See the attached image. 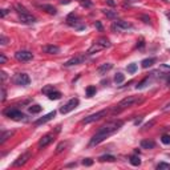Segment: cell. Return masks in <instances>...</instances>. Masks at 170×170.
I'll list each match as a JSON object with an SVG mask.
<instances>
[{
    "instance_id": "24",
    "label": "cell",
    "mask_w": 170,
    "mask_h": 170,
    "mask_svg": "<svg viewBox=\"0 0 170 170\" xmlns=\"http://www.w3.org/2000/svg\"><path fill=\"white\" fill-rule=\"evenodd\" d=\"M48 98L49 100H60L61 98V93L58 92V90H53V92H50L48 94Z\"/></svg>"
},
{
    "instance_id": "3",
    "label": "cell",
    "mask_w": 170,
    "mask_h": 170,
    "mask_svg": "<svg viewBox=\"0 0 170 170\" xmlns=\"http://www.w3.org/2000/svg\"><path fill=\"white\" fill-rule=\"evenodd\" d=\"M135 102H138V97H135V96H127L125 97L124 100H121L120 102H118V105H117V108L113 109V112L114 113H118L120 110H122V109L127 108V106H131L133 104H135Z\"/></svg>"
},
{
    "instance_id": "41",
    "label": "cell",
    "mask_w": 170,
    "mask_h": 170,
    "mask_svg": "<svg viewBox=\"0 0 170 170\" xmlns=\"http://www.w3.org/2000/svg\"><path fill=\"white\" fill-rule=\"evenodd\" d=\"M7 62V57L3 53H0V64H5Z\"/></svg>"
},
{
    "instance_id": "19",
    "label": "cell",
    "mask_w": 170,
    "mask_h": 170,
    "mask_svg": "<svg viewBox=\"0 0 170 170\" xmlns=\"http://www.w3.org/2000/svg\"><path fill=\"white\" fill-rule=\"evenodd\" d=\"M101 49H104V46L100 45L98 42H94V44L88 49V54H93V53H96V52H98V50H101Z\"/></svg>"
},
{
    "instance_id": "14",
    "label": "cell",
    "mask_w": 170,
    "mask_h": 170,
    "mask_svg": "<svg viewBox=\"0 0 170 170\" xmlns=\"http://www.w3.org/2000/svg\"><path fill=\"white\" fill-rule=\"evenodd\" d=\"M53 141V134L52 133H49V134H45L44 137H42L41 139L39 141V147H45L48 146L50 142Z\"/></svg>"
},
{
    "instance_id": "46",
    "label": "cell",
    "mask_w": 170,
    "mask_h": 170,
    "mask_svg": "<svg viewBox=\"0 0 170 170\" xmlns=\"http://www.w3.org/2000/svg\"><path fill=\"white\" fill-rule=\"evenodd\" d=\"M154 122H155L154 120H153V121H150V122H147V124L145 125V127H150V126H153V125H154Z\"/></svg>"
},
{
    "instance_id": "16",
    "label": "cell",
    "mask_w": 170,
    "mask_h": 170,
    "mask_svg": "<svg viewBox=\"0 0 170 170\" xmlns=\"http://www.w3.org/2000/svg\"><path fill=\"white\" fill-rule=\"evenodd\" d=\"M112 68H113V64H110V62H106V64H102L101 66H98L97 72H98L100 74H102V76H104V74L108 73V72H109L110 69H112Z\"/></svg>"
},
{
    "instance_id": "49",
    "label": "cell",
    "mask_w": 170,
    "mask_h": 170,
    "mask_svg": "<svg viewBox=\"0 0 170 170\" xmlns=\"http://www.w3.org/2000/svg\"><path fill=\"white\" fill-rule=\"evenodd\" d=\"M1 78H3V80H5V78H7V74H5V72H1Z\"/></svg>"
},
{
    "instance_id": "4",
    "label": "cell",
    "mask_w": 170,
    "mask_h": 170,
    "mask_svg": "<svg viewBox=\"0 0 170 170\" xmlns=\"http://www.w3.org/2000/svg\"><path fill=\"white\" fill-rule=\"evenodd\" d=\"M108 114V110L106 109H102V110H100V112H97V113H93V114H90V116H88V117H85L84 120L81 121L82 124H90V122H94V121H98V120H101L102 117H105Z\"/></svg>"
},
{
    "instance_id": "27",
    "label": "cell",
    "mask_w": 170,
    "mask_h": 170,
    "mask_svg": "<svg viewBox=\"0 0 170 170\" xmlns=\"http://www.w3.org/2000/svg\"><path fill=\"white\" fill-rule=\"evenodd\" d=\"M41 106L40 105H37V104H35V105H32V106H29V113H32V114H37V113H40L41 112Z\"/></svg>"
},
{
    "instance_id": "45",
    "label": "cell",
    "mask_w": 170,
    "mask_h": 170,
    "mask_svg": "<svg viewBox=\"0 0 170 170\" xmlns=\"http://www.w3.org/2000/svg\"><path fill=\"white\" fill-rule=\"evenodd\" d=\"M8 13V9H1V12H0V16L1 17H5V15Z\"/></svg>"
},
{
    "instance_id": "38",
    "label": "cell",
    "mask_w": 170,
    "mask_h": 170,
    "mask_svg": "<svg viewBox=\"0 0 170 170\" xmlns=\"http://www.w3.org/2000/svg\"><path fill=\"white\" fill-rule=\"evenodd\" d=\"M0 44H1V45H7L8 44V39L4 35L0 36Z\"/></svg>"
},
{
    "instance_id": "31",
    "label": "cell",
    "mask_w": 170,
    "mask_h": 170,
    "mask_svg": "<svg viewBox=\"0 0 170 170\" xmlns=\"http://www.w3.org/2000/svg\"><path fill=\"white\" fill-rule=\"evenodd\" d=\"M124 78H125V76L122 73H117L116 76H114V82L118 85V84H121V82L124 81Z\"/></svg>"
},
{
    "instance_id": "36",
    "label": "cell",
    "mask_w": 170,
    "mask_h": 170,
    "mask_svg": "<svg viewBox=\"0 0 170 170\" xmlns=\"http://www.w3.org/2000/svg\"><path fill=\"white\" fill-rule=\"evenodd\" d=\"M161 141H162V143H165V145H170V135L169 134H163L162 138H161Z\"/></svg>"
},
{
    "instance_id": "2",
    "label": "cell",
    "mask_w": 170,
    "mask_h": 170,
    "mask_svg": "<svg viewBox=\"0 0 170 170\" xmlns=\"http://www.w3.org/2000/svg\"><path fill=\"white\" fill-rule=\"evenodd\" d=\"M3 113L7 117H9L11 120H15V121H27L28 120L27 116L16 108H7V109H4Z\"/></svg>"
},
{
    "instance_id": "5",
    "label": "cell",
    "mask_w": 170,
    "mask_h": 170,
    "mask_svg": "<svg viewBox=\"0 0 170 170\" xmlns=\"http://www.w3.org/2000/svg\"><path fill=\"white\" fill-rule=\"evenodd\" d=\"M78 98H70L68 102H66L64 106H61L60 108V113L61 114H66V113H69V112H72V110H74V109L78 106Z\"/></svg>"
},
{
    "instance_id": "43",
    "label": "cell",
    "mask_w": 170,
    "mask_h": 170,
    "mask_svg": "<svg viewBox=\"0 0 170 170\" xmlns=\"http://www.w3.org/2000/svg\"><path fill=\"white\" fill-rule=\"evenodd\" d=\"M143 45H145V42H143V39H139L138 44H137V48H143Z\"/></svg>"
},
{
    "instance_id": "40",
    "label": "cell",
    "mask_w": 170,
    "mask_h": 170,
    "mask_svg": "<svg viewBox=\"0 0 170 170\" xmlns=\"http://www.w3.org/2000/svg\"><path fill=\"white\" fill-rule=\"evenodd\" d=\"M5 98H7V92H5L4 86H1V101H5Z\"/></svg>"
},
{
    "instance_id": "21",
    "label": "cell",
    "mask_w": 170,
    "mask_h": 170,
    "mask_svg": "<svg viewBox=\"0 0 170 170\" xmlns=\"http://www.w3.org/2000/svg\"><path fill=\"white\" fill-rule=\"evenodd\" d=\"M98 161H101V162H114L116 157L110 154H105V155H101L100 158H98Z\"/></svg>"
},
{
    "instance_id": "25",
    "label": "cell",
    "mask_w": 170,
    "mask_h": 170,
    "mask_svg": "<svg viewBox=\"0 0 170 170\" xmlns=\"http://www.w3.org/2000/svg\"><path fill=\"white\" fill-rule=\"evenodd\" d=\"M96 42H98V44L102 45L104 48H109V46H110V42H109V40L106 39V37H100V39H97Z\"/></svg>"
},
{
    "instance_id": "47",
    "label": "cell",
    "mask_w": 170,
    "mask_h": 170,
    "mask_svg": "<svg viewBox=\"0 0 170 170\" xmlns=\"http://www.w3.org/2000/svg\"><path fill=\"white\" fill-rule=\"evenodd\" d=\"M106 3H108L109 5H112V7H114V5H116V1H113V0H106Z\"/></svg>"
},
{
    "instance_id": "30",
    "label": "cell",
    "mask_w": 170,
    "mask_h": 170,
    "mask_svg": "<svg viewBox=\"0 0 170 170\" xmlns=\"http://www.w3.org/2000/svg\"><path fill=\"white\" fill-rule=\"evenodd\" d=\"M149 82H150V78H149V77H146V78H145V80H142V81L139 82V84L137 85L135 88H137V89H143V88H145V86H146V84H149Z\"/></svg>"
},
{
    "instance_id": "20",
    "label": "cell",
    "mask_w": 170,
    "mask_h": 170,
    "mask_svg": "<svg viewBox=\"0 0 170 170\" xmlns=\"http://www.w3.org/2000/svg\"><path fill=\"white\" fill-rule=\"evenodd\" d=\"M102 13H104L106 17H109V19H117L118 17V13H117V11H110V9H102Z\"/></svg>"
},
{
    "instance_id": "26",
    "label": "cell",
    "mask_w": 170,
    "mask_h": 170,
    "mask_svg": "<svg viewBox=\"0 0 170 170\" xmlns=\"http://www.w3.org/2000/svg\"><path fill=\"white\" fill-rule=\"evenodd\" d=\"M129 161H130V163L133 166H139L141 165V159H139L138 155H131L130 158H129Z\"/></svg>"
},
{
    "instance_id": "15",
    "label": "cell",
    "mask_w": 170,
    "mask_h": 170,
    "mask_svg": "<svg viewBox=\"0 0 170 170\" xmlns=\"http://www.w3.org/2000/svg\"><path fill=\"white\" fill-rule=\"evenodd\" d=\"M56 116V112H50L48 113V114H45L44 117H41V118H39V120H36L35 121V125H42V124H45V122H48V121H50L53 117Z\"/></svg>"
},
{
    "instance_id": "1",
    "label": "cell",
    "mask_w": 170,
    "mask_h": 170,
    "mask_svg": "<svg viewBox=\"0 0 170 170\" xmlns=\"http://www.w3.org/2000/svg\"><path fill=\"white\" fill-rule=\"evenodd\" d=\"M122 125H124V121H113V122H109V124L101 126L100 130L97 131L96 134L90 138L89 146H96V145L101 143L106 137H109V135L113 134V133H116Z\"/></svg>"
},
{
    "instance_id": "29",
    "label": "cell",
    "mask_w": 170,
    "mask_h": 170,
    "mask_svg": "<svg viewBox=\"0 0 170 170\" xmlns=\"http://www.w3.org/2000/svg\"><path fill=\"white\" fill-rule=\"evenodd\" d=\"M96 86H88L86 88V96L88 97H92V96H94L96 94Z\"/></svg>"
},
{
    "instance_id": "33",
    "label": "cell",
    "mask_w": 170,
    "mask_h": 170,
    "mask_svg": "<svg viewBox=\"0 0 170 170\" xmlns=\"http://www.w3.org/2000/svg\"><path fill=\"white\" fill-rule=\"evenodd\" d=\"M53 90H54L53 85H46V86H44V88H42V93H44V94H46V96H48L50 92H53Z\"/></svg>"
},
{
    "instance_id": "39",
    "label": "cell",
    "mask_w": 170,
    "mask_h": 170,
    "mask_svg": "<svg viewBox=\"0 0 170 170\" xmlns=\"http://www.w3.org/2000/svg\"><path fill=\"white\" fill-rule=\"evenodd\" d=\"M94 27H96L100 32L104 31V28H102V24H101V21H96V23H94Z\"/></svg>"
},
{
    "instance_id": "13",
    "label": "cell",
    "mask_w": 170,
    "mask_h": 170,
    "mask_svg": "<svg viewBox=\"0 0 170 170\" xmlns=\"http://www.w3.org/2000/svg\"><path fill=\"white\" fill-rule=\"evenodd\" d=\"M42 52H44V53H48V54H56V53L60 52V46L53 45V44H50V45H44L42 46Z\"/></svg>"
},
{
    "instance_id": "34",
    "label": "cell",
    "mask_w": 170,
    "mask_h": 170,
    "mask_svg": "<svg viewBox=\"0 0 170 170\" xmlns=\"http://www.w3.org/2000/svg\"><path fill=\"white\" fill-rule=\"evenodd\" d=\"M126 69H127V72H129L130 74L135 73V70H137V64H134V62H133V64H129Z\"/></svg>"
},
{
    "instance_id": "12",
    "label": "cell",
    "mask_w": 170,
    "mask_h": 170,
    "mask_svg": "<svg viewBox=\"0 0 170 170\" xmlns=\"http://www.w3.org/2000/svg\"><path fill=\"white\" fill-rule=\"evenodd\" d=\"M19 20L24 24H33L36 21V17L32 16L31 13L28 12V13H21V15H19Z\"/></svg>"
},
{
    "instance_id": "42",
    "label": "cell",
    "mask_w": 170,
    "mask_h": 170,
    "mask_svg": "<svg viewBox=\"0 0 170 170\" xmlns=\"http://www.w3.org/2000/svg\"><path fill=\"white\" fill-rule=\"evenodd\" d=\"M139 19H142V20H143V21H145V23H146V24H147V23H150V19H149L147 16H143V15H142V16H139Z\"/></svg>"
},
{
    "instance_id": "32",
    "label": "cell",
    "mask_w": 170,
    "mask_h": 170,
    "mask_svg": "<svg viewBox=\"0 0 170 170\" xmlns=\"http://www.w3.org/2000/svg\"><path fill=\"white\" fill-rule=\"evenodd\" d=\"M157 169H158V170H170V163L161 162V163L157 165Z\"/></svg>"
},
{
    "instance_id": "11",
    "label": "cell",
    "mask_w": 170,
    "mask_h": 170,
    "mask_svg": "<svg viewBox=\"0 0 170 170\" xmlns=\"http://www.w3.org/2000/svg\"><path fill=\"white\" fill-rule=\"evenodd\" d=\"M31 158V153H29V151H25V153H23V154L20 155L19 158L16 159L15 162H13V166L15 167H19V166H23L24 163L27 162L28 159Z\"/></svg>"
},
{
    "instance_id": "8",
    "label": "cell",
    "mask_w": 170,
    "mask_h": 170,
    "mask_svg": "<svg viewBox=\"0 0 170 170\" xmlns=\"http://www.w3.org/2000/svg\"><path fill=\"white\" fill-rule=\"evenodd\" d=\"M131 28V24L127 23V21H124V20H116L114 24L112 25V29L113 31H117V32H122V31H127Z\"/></svg>"
},
{
    "instance_id": "51",
    "label": "cell",
    "mask_w": 170,
    "mask_h": 170,
    "mask_svg": "<svg viewBox=\"0 0 170 170\" xmlns=\"http://www.w3.org/2000/svg\"><path fill=\"white\" fill-rule=\"evenodd\" d=\"M80 1H81V3H82V1H85V0H80Z\"/></svg>"
},
{
    "instance_id": "7",
    "label": "cell",
    "mask_w": 170,
    "mask_h": 170,
    "mask_svg": "<svg viewBox=\"0 0 170 170\" xmlns=\"http://www.w3.org/2000/svg\"><path fill=\"white\" fill-rule=\"evenodd\" d=\"M15 58L17 61H21V62L31 61L32 58H33V54L29 50H17L15 53Z\"/></svg>"
},
{
    "instance_id": "44",
    "label": "cell",
    "mask_w": 170,
    "mask_h": 170,
    "mask_svg": "<svg viewBox=\"0 0 170 170\" xmlns=\"http://www.w3.org/2000/svg\"><path fill=\"white\" fill-rule=\"evenodd\" d=\"M82 5H84V7H90V5H92V1L85 0V1H82Z\"/></svg>"
},
{
    "instance_id": "50",
    "label": "cell",
    "mask_w": 170,
    "mask_h": 170,
    "mask_svg": "<svg viewBox=\"0 0 170 170\" xmlns=\"http://www.w3.org/2000/svg\"><path fill=\"white\" fill-rule=\"evenodd\" d=\"M166 15H167V17H169V19H170V11H169V12H167Z\"/></svg>"
},
{
    "instance_id": "37",
    "label": "cell",
    "mask_w": 170,
    "mask_h": 170,
    "mask_svg": "<svg viewBox=\"0 0 170 170\" xmlns=\"http://www.w3.org/2000/svg\"><path fill=\"white\" fill-rule=\"evenodd\" d=\"M82 165H84V166H92V165H93V159L92 158H85L84 161H82Z\"/></svg>"
},
{
    "instance_id": "28",
    "label": "cell",
    "mask_w": 170,
    "mask_h": 170,
    "mask_svg": "<svg viewBox=\"0 0 170 170\" xmlns=\"http://www.w3.org/2000/svg\"><path fill=\"white\" fill-rule=\"evenodd\" d=\"M15 9L17 11L19 15H21V13H28L27 8L24 7V5H21V4H15Z\"/></svg>"
},
{
    "instance_id": "10",
    "label": "cell",
    "mask_w": 170,
    "mask_h": 170,
    "mask_svg": "<svg viewBox=\"0 0 170 170\" xmlns=\"http://www.w3.org/2000/svg\"><path fill=\"white\" fill-rule=\"evenodd\" d=\"M85 56L84 54H80V56H74V57H72L70 60H68L66 62H64V66H66V68H69V66H73V65H78V64H82V62L85 61Z\"/></svg>"
},
{
    "instance_id": "35",
    "label": "cell",
    "mask_w": 170,
    "mask_h": 170,
    "mask_svg": "<svg viewBox=\"0 0 170 170\" xmlns=\"http://www.w3.org/2000/svg\"><path fill=\"white\" fill-rule=\"evenodd\" d=\"M65 147H66V142H60L57 145V147H56V153H61Z\"/></svg>"
},
{
    "instance_id": "23",
    "label": "cell",
    "mask_w": 170,
    "mask_h": 170,
    "mask_svg": "<svg viewBox=\"0 0 170 170\" xmlns=\"http://www.w3.org/2000/svg\"><path fill=\"white\" fill-rule=\"evenodd\" d=\"M155 62V58H153V57H150V58H145V60H142V68H150L153 64Z\"/></svg>"
},
{
    "instance_id": "22",
    "label": "cell",
    "mask_w": 170,
    "mask_h": 170,
    "mask_svg": "<svg viewBox=\"0 0 170 170\" xmlns=\"http://www.w3.org/2000/svg\"><path fill=\"white\" fill-rule=\"evenodd\" d=\"M11 135H13V131L8 130V131H3L1 135H0V143H4L8 138H11Z\"/></svg>"
},
{
    "instance_id": "6",
    "label": "cell",
    "mask_w": 170,
    "mask_h": 170,
    "mask_svg": "<svg viewBox=\"0 0 170 170\" xmlns=\"http://www.w3.org/2000/svg\"><path fill=\"white\" fill-rule=\"evenodd\" d=\"M13 82H15L16 85L27 86V85H29V82H31V78H29V76H28L27 73H17L15 77H13Z\"/></svg>"
},
{
    "instance_id": "9",
    "label": "cell",
    "mask_w": 170,
    "mask_h": 170,
    "mask_svg": "<svg viewBox=\"0 0 170 170\" xmlns=\"http://www.w3.org/2000/svg\"><path fill=\"white\" fill-rule=\"evenodd\" d=\"M66 21H68V24H69V25L74 27L76 29H84V28H85V25L81 23V21H80V19H78V17L74 15V13H70V15L68 16Z\"/></svg>"
},
{
    "instance_id": "18",
    "label": "cell",
    "mask_w": 170,
    "mask_h": 170,
    "mask_svg": "<svg viewBox=\"0 0 170 170\" xmlns=\"http://www.w3.org/2000/svg\"><path fill=\"white\" fill-rule=\"evenodd\" d=\"M155 146V142L151 141V139H143L141 141V147L142 149H153Z\"/></svg>"
},
{
    "instance_id": "48",
    "label": "cell",
    "mask_w": 170,
    "mask_h": 170,
    "mask_svg": "<svg viewBox=\"0 0 170 170\" xmlns=\"http://www.w3.org/2000/svg\"><path fill=\"white\" fill-rule=\"evenodd\" d=\"M163 110H165V112H169V110H170V102L166 105V106H165V108H163Z\"/></svg>"
},
{
    "instance_id": "17",
    "label": "cell",
    "mask_w": 170,
    "mask_h": 170,
    "mask_svg": "<svg viewBox=\"0 0 170 170\" xmlns=\"http://www.w3.org/2000/svg\"><path fill=\"white\" fill-rule=\"evenodd\" d=\"M40 8L44 9V11H46L49 15H56V13H57V9H56L53 5H49V4H41Z\"/></svg>"
}]
</instances>
